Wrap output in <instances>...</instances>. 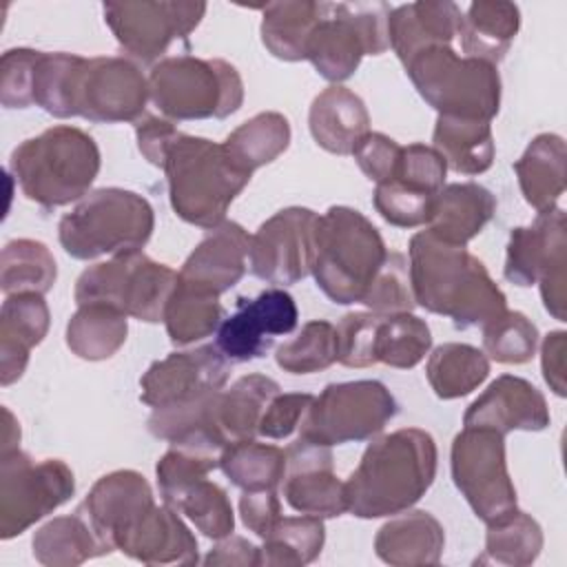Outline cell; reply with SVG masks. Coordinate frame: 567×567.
Listing matches in <instances>:
<instances>
[{
  "mask_svg": "<svg viewBox=\"0 0 567 567\" xmlns=\"http://www.w3.org/2000/svg\"><path fill=\"white\" fill-rule=\"evenodd\" d=\"M410 284L416 306L447 317L454 328L483 326L507 299L478 257L421 230L410 239Z\"/></svg>",
  "mask_w": 567,
  "mask_h": 567,
  "instance_id": "obj_1",
  "label": "cell"
},
{
  "mask_svg": "<svg viewBox=\"0 0 567 567\" xmlns=\"http://www.w3.org/2000/svg\"><path fill=\"white\" fill-rule=\"evenodd\" d=\"M436 443L421 427H401L374 439L346 481L348 512L357 518L410 509L436 476Z\"/></svg>",
  "mask_w": 567,
  "mask_h": 567,
  "instance_id": "obj_2",
  "label": "cell"
},
{
  "mask_svg": "<svg viewBox=\"0 0 567 567\" xmlns=\"http://www.w3.org/2000/svg\"><path fill=\"white\" fill-rule=\"evenodd\" d=\"M11 173L27 199L44 208L66 206L89 195L100 148L82 128L58 124L13 148Z\"/></svg>",
  "mask_w": 567,
  "mask_h": 567,
  "instance_id": "obj_3",
  "label": "cell"
},
{
  "mask_svg": "<svg viewBox=\"0 0 567 567\" xmlns=\"http://www.w3.org/2000/svg\"><path fill=\"white\" fill-rule=\"evenodd\" d=\"M385 255L381 233L357 208L330 206L317 215L310 275L330 301L361 303Z\"/></svg>",
  "mask_w": 567,
  "mask_h": 567,
  "instance_id": "obj_4",
  "label": "cell"
},
{
  "mask_svg": "<svg viewBox=\"0 0 567 567\" xmlns=\"http://www.w3.org/2000/svg\"><path fill=\"white\" fill-rule=\"evenodd\" d=\"M162 171L175 215L206 230L226 219L230 204L250 182V175L230 162L224 144L182 131L168 146Z\"/></svg>",
  "mask_w": 567,
  "mask_h": 567,
  "instance_id": "obj_5",
  "label": "cell"
},
{
  "mask_svg": "<svg viewBox=\"0 0 567 567\" xmlns=\"http://www.w3.org/2000/svg\"><path fill=\"white\" fill-rule=\"evenodd\" d=\"M155 228V213L135 190L109 186L84 195L58 224V239L73 259H97L142 250Z\"/></svg>",
  "mask_w": 567,
  "mask_h": 567,
  "instance_id": "obj_6",
  "label": "cell"
},
{
  "mask_svg": "<svg viewBox=\"0 0 567 567\" xmlns=\"http://www.w3.org/2000/svg\"><path fill=\"white\" fill-rule=\"evenodd\" d=\"M148 95L166 120H224L239 111L244 82L226 60L173 55L153 64Z\"/></svg>",
  "mask_w": 567,
  "mask_h": 567,
  "instance_id": "obj_7",
  "label": "cell"
},
{
  "mask_svg": "<svg viewBox=\"0 0 567 567\" xmlns=\"http://www.w3.org/2000/svg\"><path fill=\"white\" fill-rule=\"evenodd\" d=\"M419 95L439 115L485 120L498 113L501 75L494 64L458 55L450 44L419 51L405 64Z\"/></svg>",
  "mask_w": 567,
  "mask_h": 567,
  "instance_id": "obj_8",
  "label": "cell"
},
{
  "mask_svg": "<svg viewBox=\"0 0 567 567\" xmlns=\"http://www.w3.org/2000/svg\"><path fill=\"white\" fill-rule=\"evenodd\" d=\"M175 286L177 272L171 266L153 261L142 250H133L89 266L75 281L73 299L78 306L106 303L126 317L157 323L164 321Z\"/></svg>",
  "mask_w": 567,
  "mask_h": 567,
  "instance_id": "obj_9",
  "label": "cell"
},
{
  "mask_svg": "<svg viewBox=\"0 0 567 567\" xmlns=\"http://www.w3.org/2000/svg\"><path fill=\"white\" fill-rule=\"evenodd\" d=\"M388 13L390 7L383 2H326L323 18L306 44V60L328 82L348 80L363 55H379L390 49Z\"/></svg>",
  "mask_w": 567,
  "mask_h": 567,
  "instance_id": "obj_10",
  "label": "cell"
},
{
  "mask_svg": "<svg viewBox=\"0 0 567 567\" xmlns=\"http://www.w3.org/2000/svg\"><path fill=\"white\" fill-rule=\"evenodd\" d=\"M396 410V399L381 381L330 383L312 399L299 436L326 447L368 441L394 419Z\"/></svg>",
  "mask_w": 567,
  "mask_h": 567,
  "instance_id": "obj_11",
  "label": "cell"
},
{
  "mask_svg": "<svg viewBox=\"0 0 567 567\" xmlns=\"http://www.w3.org/2000/svg\"><path fill=\"white\" fill-rule=\"evenodd\" d=\"M503 275L509 284L527 288L538 284L545 310L567 317V230L565 210L554 206L536 215L532 226L512 228Z\"/></svg>",
  "mask_w": 567,
  "mask_h": 567,
  "instance_id": "obj_12",
  "label": "cell"
},
{
  "mask_svg": "<svg viewBox=\"0 0 567 567\" xmlns=\"http://www.w3.org/2000/svg\"><path fill=\"white\" fill-rule=\"evenodd\" d=\"M75 492L71 467L60 458L33 461L20 447L0 456V538L9 540L64 505Z\"/></svg>",
  "mask_w": 567,
  "mask_h": 567,
  "instance_id": "obj_13",
  "label": "cell"
},
{
  "mask_svg": "<svg viewBox=\"0 0 567 567\" xmlns=\"http://www.w3.org/2000/svg\"><path fill=\"white\" fill-rule=\"evenodd\" d=\"M450 467L456 489L485 525L516 509V487L505 461V434L492 427L463 425L452 441Z\"/></svg>",
  "mask_w": 567,
  "mask_h": 567,
  "instance_id": "obj_14",
  "label": "cell"
},
{
  "mask_svg": "<svg viewBox=\"0 0 567 567\" xmlns=\"http://www.w3.org/2000/svg\"><path fill=\"white\" fill-rule=\"evenodd\" d=\"M148 95V78L140 66L120 55L82 58L73 84V117L97 124L137 122Z\"/></svg>",
  "mask_w": 567,
  "mask_h": 567,
  "instance_id": "obj_15",
  "label": "cell"
},
{
  "mask_svg": "<svg viewBox=\"0 0 567 567\" xmlns=\"http://www.w3.org/2000/svg\"><path fill=\"white\" fill-rule=\"evenodd\" d=\"M102 11L126 55L155 62L175 40H186L202 22L206 2H106Z\"/></svg>",
  "mask_w": 567,
  "mask_h": 567,
  "instance_id": "obj_16",
  "label": "cell"
},
{
  "mask_svg": "<svg viewBox=\"0 0 567 567\" xmlns=\"http://www.w3.org/2000/svg\"><path fill=\"white\" fill-rule=\"evenodd\" d=\"M317 213L303 206H290L266 219L250 235V272L268 284L290 286L310 275L312 233Z\"/></svg>",
  "mask_w": 567,
  "mask_h": 567,
  "instance_id": "obj_17",
  "label": "cell"
},
{
  "mask_svg": "<svg viewBox=\"0 0 567 567\" xmlns=\"http://www.w3.org/2000/svg\"><path fill=\"white\" fill-rule=\"evenodd\" d=\"M299 310L284 288H268L252 299L239 297L237 310L217 328L219 352L235 363L261 359L275 337L290 334L297 328Z\"/></svg>",
  "mask_w": 567,
  "mask_h": 567,
  "instance_id": "obj_18",
  "label": "cell"
},
{
  "mask_svg": "<svg viewBox=\"0 0 567 567\" xmlns=\"http://www.w3.org/2000/svg\"><path fill=\"white\" fill-rule=\"evenodd\" d=\"M230 377L228 359L217 346H199L148 365L140 379L142 403L148 408H166L219 392Z\"/></svg>",
  "mask_w": 567,
  "mask_h": 567,
  "instance_id": "obj_19",
  "label": "cell"
},
{
  "mask_svg": "<svg viewBox=\"0 0 567 567\" xmlns=\"http://www.w3.org/2000/svg\"><path fill=\"white\" fill-rule=\"evenodd\" d=\"M281 492L299 514L334 518L348 512L346 481L334 474L330 447L301 436L286 450Z\"/></svg>",
  "mask_w": 567,
  "mask_h": 567,
  "instance_id": "obj_20",
  "label": "cell"
},
{
  "mask_svg": "<svg viewBox=\"0 0 567 567\" xmlns=\"http://www.w3.org/2000/svg\"><path fill=\"white\" fill-rule=\"evenodd\" d=\"M155 505L148 481L135 470H115L97 478L80 509L113 551Z\"/></svg>",
  "mask_w": 567,
  "mask_h": 567,
  "instance_id": "obj_21",
  "label": "cell"
},
{
  "mask_svg": "<svg viewBox=\"0 0 567 567\" xmlns=\"http://www.w3.org/2000/svg\"><path fill=\"white\" fill-rule=\"evenodd\" d=\"M465 427H492L501 434L538 432L549 425V408L543 392L527 379L501 374L463 414Z\"/></svg>",
  "mask_w": 567,
  "mask_h": 567,
  "instance_id": "obj_22",
  "label": "cell"
},
{
  "mask_svg": "<svg viewBox=\"0 0 567 567\" xmlns=\"http://www.w3.org/2000/svg\"><path fill=\"white\" fill-rule=\"evenodd\" d=\"M250 235L237 221H221L208 228L204 239L186 257L177 279L195 288L221 295L230 290L248 268Z\"/></svg>",
  "mask_w": 567,
  "mask_h": 567,
  "instance_id": "obj_23",
  "label": "cell"
},
{
  "mask_svg": "<svg viewBox=\"0 0 567 567\" xmlns=\"http://www.w3.org/2000/svg\"><path fill=\"white\" fill-rule=\"evenodd\" d=\"M117 549L144 565H195L197 540L171 505H153Z\"/></svg>",
  "mask_w": 567,
  "mask_h": 567,
  "instance_id": "obj_24",
  "label": "cell"
},
{
  "mask_svg": "<svg viewBox=\"0 0 567 567\" xmlns=\"http://www.w3.org/2000/svg\"><path fill=\"white\" fill-rule=\"evenodd\" d=\"M49 321V306L42 295H7L0 308V383L4 388L24 374L31 350L47 337Z\"/></svg>",
  "mask_w": 567,
  "mask_h": 567,
  "instance_id": "obj_25",
  "label": "cell"
},
{
  "mask_svg": "<svg viewBox=\"0 0 567 567\" xmlns=\"http://www.w3.org/2000/svg\"><path fill=\"white\" fill-rule=\"evenodd\" d=\"M463 11L454 2H410L390 9L388 40L396 58L405 64L419 51L450 44L461 24Z\"/></svg>",
  "mask_w": 567,
  "mask_h": 567,
  "instance_id": "obj_26",
  "label": "cell"
},
{
  "mask_svg": "<svg viewBox=\"0 0 567 567\" xmlns=\"http://www.w3.org/2000/svg\"><path fill=\"white\" fill-rule=\"evenodd\" d=\"M308 126L312 140L323 151L352 155L357 144L370 133V115L354 91L341 84H330L312 100Z\"/></svg>",
  "mask_w": 567,
  "mask_h": 567,
  "instance_id": "obj_27",
  "label": "cell"
},
{
  "mask_svg": "<svg viewBox=\"0 0 567 567\" xmlns=\"http://www.w3.org/2000/svg\"><path fill=\"white\" fill-rule=\"evenodd\" d=\"M496 213V197L476 182L445 184L432 206L427 233L436 239L465 246L474 239Z\"/></svg>",
  "mask_w": 567,
  "mask_h": 567,
  "instance_id": "obj_28",
  "label": "cell"
},
{
  "mask_svg": "<svg viewBox=\"0 0 567 567\" xmlns=\"http://www.w3.org/2000/svg\"><path fill=\"white\" fill-rule=\"evenodd\" d=\"M445 547L443 525L423 509H405L383 523L374 536L377 556L394 567L436 565Z\"/></svg>",
  "mask_w": 567,
  "mask_h": 567,
  "instance_id": "obj_29",
  "label": "cell"
},
{
  "mask_svg": "<svg viewBox=\"0 0 567 567\" xmlns=\"http://www.w3.org/2000/svg\"><path fill=\"white\" fill-rule=\"evenodd\" d=\"M215 399L217 392L193 401L155 408L148 416V432L175 447H188L219 456L226 447V441L215 421Z\"/></svg>",
  "mask_w": 567,
  "mask_h": 567,
  "instance_id": "obj_30",
  "label": "cell"
},
{
  "mask_svg": "<svg viewBox=\"0 0 567 567\" xmlns=\"http://www.w3.org/2000/svg\"><path fill=\"white\" fill-rule=\"evenodd\" d=\"M520 27V11L514 2L483 0L472 2L461 18L458 38L465 58L498 64Z\"/></svg>",
  "mask_w": 567,
  "mask_h": 567,
  "instance_id": "obj_31",
  "label": "cell"
},
{
  "mask_svg": "<svg viewBox=\"0 0 567 567\" xmlns=\"http://www.w3.org/2000/svg\"><path fill=\"white\" fill-rule=\"evenodd\" d=\"M565 140L556 133L536 135L514 164L525 202L538 213L556 206L565 190Z\"/></svg>",
  "mask_w": 567,
  "mask_h": 567,
  "instance_id": "obj_32",
  "label": "cell"
},
{
  "mask_svg": "<svg viewBox=\"0 0 567 567\" xmlns=\"http://www.w3.org/2000/svg\"><path fill=\"white\" fill-rule=\"evenodd\" d=\"M33 556L47 567H75L111 554L82 509L47 520L31 540Z\"/></svg>",
  "mask_w": 567,
  "mask_h": 567,
  "instance_id": "obj_33",
  "label": "cell"
},
{
  "mask_svg": "<svg viewBox=\"0 0 567 567\" xmlns=\"http://www.w3.org/2000/svg\"><path fill=\"white\" fill-rule=\"evenodd\" d=\"M279 392V383L266 374H246L228 390H219L215 399V421L226 445L255 439L264 410Z\"/></svg>",
  "mask_w": 567,
  "mask_h": 567,
  "instance_id": "obj_34",
  "label": "cell"
},
{
  "mask_svg": "<svg viewBox=\"0 0 567 567\" xmlns=\"http://www.w3.org/2000/svg\"><path fill=\"white\" fill-rule=\"evenodd\" d=\"M261 42L284 62L306 60V44L323 18L326 2L284 0L261 7Z\"/></svg>",
  "mask_w": 567,
  "mask_h": 567,
  "instance_id": "obj_35",
  "label": "cell"
},
{
  "mask_svg": "<svg viewBox=\"0 0 567 567\" xmlns=\"http://www.w3.org/2000/svg\"><path fill=\"white\" fill-rule=\"evenodd\" d=\"M432 142L445 164L461 175H481L494 162V135L485 120L439 115Z\"/></svg>",
  "mask_w": 567,
  "mask_h": 567,
  "instance_id": "obj_36",
  "label": "cell"
},
{
  "mask_svg": "<svg viewBox=\"0 0 567 567\" xmlns=\"http://www.w3.org/2000/svg\"><path fill=\"white\" fill-rule=\"evenodd\" d=\"M126 315L106 303H84L66 323V346L84 361L111 359L126 341Z\"/></svg>",
  "mask_w": 567,
  "mask_h": 567,
  "instance_id": "obj_37",
  "label": "cell"
},
{
  "mask_svg": "<svg viewBox=\"0 0 567 567\" xmlns=\"http://www.w3.org/2000/svg\"><path fill=\"white\" fill-rule=\"evenodd\" d=\"M221 144L230 162L252 175L288 148L290 124L281 113L264 111L239 124Z\"/></svg>",
  "mask_w": 567,
  "mask_h": 567,
  "instance_id": "obj_38",
  "label": "cell"
},
{
  "mask_svg": "<svg viewBox=\"0 0 567 567\" xmlns=\"http://www.w3.org/2000/svg\"><path fill=\"white\" fill-rule=\"evenodd\" d=\"M489 374V359L470 343H443L432 350L425 377L434 394L443 401L474 392Z\"/></svg>",
  "mask_w": 567,
  "mask_h": 567,
  "instance_id": "obj_39",
  "label": "cell"
},
{
  "mask_svg": "<svg viewBox=\"0 0 567 567\" xmlns=\"http://www.w3.org/2000/svg\"><path fill=\"white\" fill-rule=\"evenodd\" d=\"M221 321L224 308L217 295L177 279V286L164 310V326L171 343L188 346L206 339L217 332Z\"/></svg>",
  "mask_w": 567,
  "mask_h": 567,
  "instance_id": "obj_40",
  "label": "cell"
},
{
  "mask_svg": "<svg viewBox=\"0 0 567 567\" xmlns=\"http://www.w3.org/2000/svg\"><path fill=\"white\" fill-rule=\"evenodd\" d=\"M219 470L241 492L277 489L286 474V452L255 439L235 441L221 450Z\"/></svg>",
  "mask_w": 567,
  "mask_h": 567,
  "instance_id": "obj_41",
  "label": "cell"
},
{
  "mask_svg": "<svg viewBox=\"0 0 567 567\" xmlns=\"http://www.w3.org/2000/svg\"><path fill=\"white\" fill-rule=\"evenodd\" d=\"M323 543V518L310 514L281 516L259 547V565L303 567L321 554Z\"/></svg>",
  "mask_w": 567,
  "mask_h": 567,
  "instance_id": "obj_42",
  "label": "cell"
},
{
  "mask_svg": "<svg viewBox=\"0 0 567 567\" xmlns=\"http://www.w3.org/2000/svg\"><path fill=\"white\" fill-rule=\"evenodd\" d=\"M58 277V266L47 244L35 239H13L0 255V288L4 295H47Z\"/></svg>",
  "mask_w": 567,
  "mask_h": 567,
  "instance_id": "obj_43",
  "label": "cell"
},
{
  "mask_svg": "<svg viewBox=\"0 0 567 567\" xmlns=\"http://www.w3.org/2000/svg\"><path fill=\"white\" fill-rule=\"evenodd\" d=\"M543 549V529L529 514L518 507L505 518L489 523L485 534V554L478 563H496L509 567L532 565Z\"/></svg>",
  "mask_w": 567,
  "mask_h": 567,
  "instance_id": "obj_44",
  "label": "cell"
},
{
  "mask_svg": "<svg viewBox=\"0 0 567 567\" xmlns=\"http://www.w3.org/2000/svg\"><path fill=\"white\" fill-rule=\"evenodd\" d=\"M432 348V334L423 319L412 312L383 315L377 334V361L390 368L410 370Z\"/></svg>",
  "mask_w": 567,
  "mask_h": 567,
  "instance_id": "obj_45",
  "label": "cell"
},
{
  "mask_svg": "<svg viewBox=\"0 0 567 567\" xmlns=\"http://www.w3.org/2000/svg\"><path fill=\"white\" fill-rule=\"evenodd\" d=\"M275 361L284 372L312 374L337 361V328L330 321H308L301 332L275 350Z\"/></svg>",
  "mask_w": 567,
  "mask_h": 567,
  "instance_id": "obj_46",
  "label": "cell"
},
{
  "mask_svg": "<svg viewBox=\"0 0 567 567\" xmlns=\"http://www.w3.org/2000/svg\"><path fill=\"white\" fill-rule=\"evenodd\" d=\"M538 346L536 326L518 310H503L483 323V352L496 363H527Z\"/></svg>",
  "mask_w": 567,
  "mask_h": 567,
  "instance_id": "obj_47",
  "label": "cell"
},
{
  "mask_svg": "<svg viewBox=\"0 0 567 567\" xmlns=\"http://www.w3.org/2000/svg\"><path fill=\"white\" fill-rule=\"evenodd\" d=\"M82 55L75 53H44L35 66L33 102L53 117H73V84Z\"/></svg>",
  "mask_w": 567,
  "mask_h": 567,
  "instance_id": "obj_48",
  "label": "cell"
},
{
  "mask_svg": "<svg viewBox=\"0 0 567 567\" xmlns=\"http://www.w3.org/2000/svg\"><path fill=\"white\" fill-rule=\"evenodd\" d=\"M175 509L184 514L206 538L219 540L230 536L235 529V514L226 489L208 478L190 485L175 503Z\"/></svg>",
  "mask_w": 567,
  "mask_h": 567,
  "instance_id": "obj_49",
  "label": "cell"
},
{
  "mask_svg": "<svg viewBox=\"0 0 567 567\" xmlns=\"http://www.w3.org/2000/svg\"><path fill=\"white\" fill-rule=\"evenodd\" d=\"M361 303L377 315L412 312L416 301L410 284V261L405 255L396 250H390L385 255L381 268L363 292Z\"/></svg>",
  "mask_w": 567,
  "mask_h": 567,
  "instance_id": "obj_50",
  "label": "cell"
},
{
  "mask_svg": "<svg viewBox=\"0 0 567 567\" xmlns=\"http://www.w3.org/2000/svg\"><path fill=\"white\" fill-rule=\"evenodd\" d=\"M215 467H219L217 454L171 445V450L164 452L155 465L157 487L164 503L175 507L182 494L197 481L206 478L208 472H213Z\"/></svg>",
  "mask_w": 567,
  "mask_h": 567,
  "instance_id": "obj_51",
  "label": "cell"
},
{
  "mask_svg": "<svg viewBox=\"0 0 567 567\" xmlns=\"http://www.w3.org/2000/svg\"><path fill=\"white\" fill-rule=\"evenodd\" d=\"M434 197L436 195L408 186L399 179H388L377 184L372 202L377 213L388 224L396 228H416V226H427Z\"/></svg>",
  "mask_w": 567,
  "mask_h": 567,
  "instance_id": "obj_52",
  "label": "cell"
},
{
  "mask_svg": "<svg viewBox=\"0 0 567 567\" xmlns=\"http://www.w3.org/2000/svg\"><path fill=\"white\" fill-rule=\"evenodd\" d=\"M383 315L348 312L337 326V361L346 368H370L377 361V334Z\"/></svg>",
  "mask_w": 567,
  "mask_h": 567,
  "instance_id": "obj_53",
  "label": "cell"
},
{
  "mask_svg": "<svg viewBox=\"0 0 567 567\" xmlns=\"http://www.w3.org/2000/svg\"><path fill=\"white\" fill-rule=\"evenodd\" d=\"M42 51L9 49L0 60V102L4 109H27L33 102L35 66Z\"/></svg>",
  "mask_w": 567,
  "mask_h": 567,
  "instance_id": "obj_54",
  "label": "cell"
},
{
  "mask_svg": "<svg viewBox=\"0 0 567 567\" xmlns=\"http://www.w3.org/2000/svg\"><path fill=\"white\" fill-rule=\"evenodd\" d=\"M447 164L434 146L425 144H408L401 146L399 164L392 179H399L408 186L421 188L425 193L436 195L445 186Z\"/></svg>",
  "mask_w": 567,
  "mask_h": 567,
  "instance_id": "obj_55",
  "label": "cell"
},
{
  "mask_svg": "<svg viewBox=\"0 0 567 567\" xmlns=\"http://www.w3.org/2000/svg\"><path fill=\"white\" fill-rule=\"evenodd\" d=\"M312 399L315 396L308 392L275 394L261 414L257 434L266 436V439H275V441L288 439L301 425Z\"/></svg>",
  "mask_w": 567,
  "mask_h": 567,
  "instance_id": "obj_56",
  "label": "cell"
},
{
  "mask_svg": "<svg viewBox=\"0 0 567 567\" xmlns=\"http://www.w3.org/2000/svg\"><path fill=\"white\" fill-rule=\"evenodd\" d=\"M354 159L359 164V168L363 171V175L374 182H388L394 177L396 164H399V155H401V146L383 135V133H374L370 131L354 148Z\"/></svg>",
  "mask_w": 567,
  "mask_h": 567,
  "instance_id": "obj_57",
  "label": "cell"
},
{
  "mask_svg": "<svg viewBox=\"0 0 567 567\" xmlns=\"http://www.w3.org/2000/svg\"><path fill=\"white\" fill-rule=\"evenodd\" d=\"M239 516L252 534L266 538L275 523L284 516L277 489L244 492L239 498Z\"/></svg>",
  "mask_w": 567,
  "mask_h": 567,
  "instance_id": "obj_58",
  "label": "cell"
},
{
  "mask_svg": "<svg viewBox=\"0 0 567 567\" xmlns=\"http://www.w3.org/2000/svg\"><path fill=\"white\" fill-rule=\"evenodd\" d=\"M179 135V131L173 126L171 120L166 117H157V115H148L144 113L137 122H135V137H137V148L144 155V159H148L153 166L162 168L168 146L175 142V137Z\"/></svg>",
  "mask_w": 567,
  "mask_h": 567,
  "instance_id": "obj_59",
  "label": "cell"
},
{
  "mask_svg": "<svg viewBox=\"0 0 567 567\" xmlns=\"http://www.w3.org/2000/svg\"><path fill=\"white\" fill-rule=\"evenodd\" d=\"M565 359H567V332L554 330L543 339L540 346V368L547 385L556 396H565Z\"/></svg>",
  "mask_w": 567,
  "mask_h": 567,
  "instance_id": "obj_60",
  "label": "cell"
},
{
  "mask_svg": "<svg viewBox=\"0 0 567 567\" xmlns=\"http://www.w3.org/2000/svg\"><path fill=\"white\" fill-rule=\"evenodd\" d=\"M204 565H230V567H255L259 565V547L244 536H226L208 551Z\"/></svg>",
  "mask_w": 567,
  "mask_h": 567,
  "instance_id": "obj_61",
  "label": "cell"
},
{
  "mask_svg": "<svg viewBox=\"0 0 567 567\" xmlns=\"http://www.w3.org/2000/svg\"><path fill=\"white\" fill-rule=\"evenodd\" d=\"M2 416H4V432H2V452L16 450L20 443V425L16 421V416L11 414L9 408H2Z\"/></svg>",
  "mask_w": 567,
  "mask_h": 567,
  "instance_id": "obj_62",
  "label": "cell"
}]
</instances>
